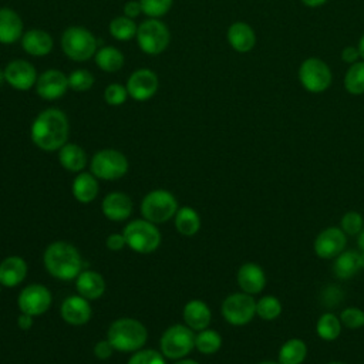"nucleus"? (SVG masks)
Returning a JSON list of instances; mask_svg holds the SVG:
<instances>
[{
    "instance_id": "49",
    "label": "nucleus",
    "mask_w": 364,
    "mask_h": 364,
    "mask_svg": "<svg viewBox=\"0 0 364 364\" xmlns=\"http://www.w3.org/2000/svg\"><path fill=\"white\" fill-rule=\"evenodd\" d=\"M327 0H301V3L307 7H320L326 3Z\"/></svg>"
},
{
    "instance_id": "51",
    "label": "nucleus",
    "mask_w": 364,
    "mask_h": 364,
    "mask_svg": "<svg viewBox=\"0 0 364 364\" xmlns=\"http://www.w3.org/2000/svg\"><path fill=\"white\" fill-rule=\"evenodd\" d=\"M357 47H358V51H360V55H361V58L364 60V34L360 37Z\"/></svg>"
},
{
    "instance_id": "40",
    "label": "nucleus",
    "mask_w": 364,
    "mask_h": 364,
    "mask_svg": "<svg viewBox=\"0 0 364 364\" xmlns=\"http://www.w3.org/2000/svg\"><path fill=\"white\" fill-rule=\"evenodd\" d=\"M128 91L125 85H121L118 82H112L105 87L104 90V101L111 107H119L122 105L128 98Z\"/></svg>"
},
{
    "instance_id": "50",
    "label": "nucleus",
    "mask_w": 364,
    "mask_h": 364,
    "mask_svg": "<svg viewBox=\"0 0 364 364\" xmlns=\"http://www.w3.org/2000/svg\"><path fill=\"white\" fill-rule=\"evenodd\" d=\"M357 245H358V249L364 252V229L357 235Z\"/></svg>"
},
{
    "instance_id": "11",
    "label": "nucleus",
    "mask_w": 364,
    "mask_h": 364,
    "mask_svg": "<svg viewBox=\"0 0 364 364\" xmlns=\"http://www.w3.org/2000/svg\"><path fill=\"white\" fill-rule=\"evenodd\" d=\"M223 318L232 326H246L256 316V300L245 291L229 294L220 307Z\"/></svg>"
},
{
    "instance_id": "39",
    "label": "nucleus",
    "mask_w": 364,
    "mask_h": 364,
    "mask_svg": "<svg viewBox=\"0 0 364 364\" xmlns=\"http://www.w3.org/2000/svg\"><path fill=\"white\" fill-rule=\"evenodd\" d=\"M139 3L145 16L149 18H159L171 10L173 0H139Z\"/></svg>"
},
{
    "instance_id": "55",
    "label": "nucleus",
    "mask_w": 364,
    "mask_h": 364,
    "mask_svg": "<svg viewBox=\"0 0 364 364\" xmlns=\"http://www.w3.org/2000/svg\"><path fill=\"white\" fill-rule=\"evenodd\" d=\"M257 364H279V363H274V361H269V360H266V361H260V363H257Z\"/></svg>"
},
{
    "instance_id": "17",
    "label": "nucleus",
    "mask_w": 364,
    "mask_h": 364,
    "mask_svg": "<svg viewBox=\"0 0 364 364\" xmlns=\"http://www.w3.org/2000/svg\"><path fill=\"white\" fill-rule=\"evenodd\" d=\"M60 313L65 323L71 326H82L90 321L92 310L88 300L78 294L67 297L61 304Z\"/></svg>"
},
{
    "instance_id": "15",
    "label": "nucleus",
    "mask_w": 364,
    "mask_h": 364,
    "mask_svg": "<svg viewBox=\"0 0 364 364\" xmlns=\"http://www.w3.org/2000/svg\"><path fill=\"white\" fill-rule=\"evenodd\" d=\"M34 88H36V94L43 100H47V101L58 100L70 88L68 75H65L61 70L48 68L38 75Z\"/></svg>"
},
{
    "instance_id": "20",
    "label": "nucleus",
    "mask_w": 364,
    "mask_h": 364,
    "mask_svg": "<svg viewBox=\"0 0 364 364\" xmlns=\"http://www.w3.org/2000/svg\"><path fill=\"white\" fill-rule=\"evenodd\" d=\"M20 14L10 7H0V44H14L24 34Z\"/></svg>"
},
{
    "instance_id": "3",
    "label": "nucleus",
    "mask_w": 364,
    "mask_h": 364,
    "mask_svg": "<svg viewBox=\"0 0 364 364\" xmlns=\"http://www.w3.org/2000/svg\"><path fill=\"white\" fill-rule=\"evenodd\" d=\"M108 341L112 344L114 350L131 353L138 351L144 347L148 338V331L145 326L135 318H118L115 320L107 333Z\"/></svg>"
},
{
    "instance_id": "36",
    "label": "nucleus",
    "mask_w": 364,
    "mask_h": 364,
    "mask_svg": "<svg viewBox=\"0 0 364 364\" xmlns=\"http://www.w3.org/2000/svg\"><path fill=\"white\" fill-rule=\"evenodd\" d=\"M282 310H283V306L276 296L267 294L260 297L256 301V316L260 317L262 320H266V321L276 320L282 314Z\"/></svg>"
},
{
    "instance_id": "31",
    "label": "nucleus",
    "mask_w": 364,
    "mask_h": 364,
    "mask_svg": "<svg viewBox=\"0 0 364 364\" xmlns=\"http://www.w3.org/2000/svg\"><path fill=\"white\" fill-rule=\"evenodd\" d=\"M175 228L183 236H193L200 229V216L199 213L191 208L183 206L175 213Z\"/></svg>"
},
{
    "instance_id": "1",
    "label": "nucleus",
    "mask_w": 364,
    "mask_h": 364,
    "mask_svg": "<svg viewBox=\"0 0 364 364\" xmlns=\"http://www.w3.org/2000/svg\"><path fill=\"white\" fill-rule=\"evenodd\" d=\"M70 122L64 111L58 108H46L37 114L30 127L33 144L47 152L58 151L67 144Z\"/></svg>"
},
{
    "instance_id": "10",
    "label": "nucleus",
    "mask_w": 364,
    "mask_h": 364,
    "mask_svg": "<svg viewBox=\"0 0 364 364\" xmlns=\"http://www.w3.org/2000/svg\"><path fill=\"white\" fill-rule=\"evenodd\" d=\"M161 353L171 360L186 357L195 347L193 330L186 324H173L166 328L159 341Z\"/></svg>"
},
{
    "instance_id": "18",
    "label": "nucleus",
    "mask_w": 364,
    "mask_h": 364,
    "mask_svg": "<svg viewBox=\"0 0 364 364\" xmlns=\"http://www.w3.org/2000/svg\"><path fill=\"white\" fill-rule=\"evenodd\" d=\"M236 280L242 291L252 296L260 293L266 286L264 270L257 263L252 262H247L239 267Z\"/></svg>"
},
{
    "instance_id": "57",
    "label": "nucleus",
    "mask_w": 364,
    "mask_h": 364,
    "mask_svg": "<svg viewBox=\"0 0 364 364\" xmlns=\"http://www.w3.org/2000/svg\"><path fill=\"white\" fill-rule=\"evenodd\" d=\"M0 289H1V284H0Z\"/></svg>"
},
{
    "instance_id": "29",
    "label": "nucleus",
    "mask_w": 364,
    "mask_h": 364,
    "mask_svg": "<svg viewBox=\"0 0 364 364\" xmlns=\"http://www.w3.org/2000/svg\"><path fill=\"white\" fill-rule=\"evenodd\" d=\"M307 357V344L301 338H289L277 353L279 364H303Z\"/></svg>"
},
{
    "instance_id": "23",
    "label": "nucleus",
    "mask_w": 364,
    "mask_h": 364,
    "mask_svg": "<svg viewBox=\"0 0 364 364\" xmlns=\"http://www.w3.org/2000/svg\"><path fill=\"white\" fill-rule=\"evenodd\" d=\"M27 276V263L20 256H9L0 263V284L14 287Z\"/></svg>"
},
{
    "instance_id": "32",
    "label": "nucleus",
    "mask_w": 364,
    "mask_h": 364,
    "mask_svg": "<svg viewBox=\"0 0 364 364\" xmlns=\"http://www.w3.org/2000/svg\"><path fill=\"white\" fill-rule=\"evenodd\" d=\"M341 320L334 313H323L316 323V333L324 341H334L341 334Z\"/></svg>"
},
{
    "instance_id": "25",
    "label": "nucleus",
    "mask_w": 364,
    "mask_h": 364,
    "mask_svg": "<svg viewBox=\"0 0 364 364\" xmlns=\"http://www.w3.org/2000/svg\"><path fill=\"white\" fill-rule=\"evenodd\" d=\"M212 313L208 304L202 300H191L183 307V321L192 330H205L210 324Z\"/></svg>"
},
{
    "instance_id": "26",
    "label": "nucleus",
    "mask_w": 364,
    "mask_h": 364,
    "mask_svg": "<svg viewBox=\"0 0 364 364\" xmlns=\"http://www.w3.org/2000/svg\"><path fill=\"white\" fill-rule=\"evenodd\" d=\"M58 161L64 169L81 172L87 165V154L80 145L67 142L58 149Z\"/></svg>"
},
{
    "instance_id": "22",
    "label": "nucleus",
    "mask_w": 364,
    "mask_h": 364,
    "mask_svg": "<svg viewBox=\"0 0 364 364\" xmlns=\"http://www.w3.org/2000/svg\"><path fill=\"white\" fill-rule=\"evenodd\" d=\"M229 46L237 53H249L256 44L255 30L245 21H235L226 31Z\"/></svg>"
},
{
    "instance_id": "42",
    "label": "nucleus",
    "mask_w": 364,
    "mask_h": 364,
    "mask_svg": "<svg viewBox=\"0 0 364 364\" xmlns=\"http://www.w3.org/2000/svg\"><path fill=\"white\" fill-rule=\"evenodd\" d=\"M165 355L155 350H138L127 364H166Z\"/></svg>"
},
{
    "instance_id": "7",
    "label": "nucleus",
    "mask_w": 364,
    "mask_h": 364,
    "mask_svg": "<svg viewBox=\"0 0 364 364\" xmlns=\"http://www.w3.org/2000/svg\"><path fill=\"white\" fill-rule=\"evenodd\" d=\"M297 74L301 87L311 94L324 92L333 82V73L328 64L318 57L303 60Z\"/></svg>"
},
{
    "instance_id": "48",
    "label": "nucleus",
    "mask_w": 364,
    "mask_h": 364,
    "mask_svg": "<svg viewBox=\"0 0 364 364\" xmlns=\"http://www.w3.org/2000/svg\"><path fill=\"white\" fill-rule=\"evenodd\" d=\"M33 316H30V314H26V313H21L18 317H17V324H18V327L21 328V330H28V328H31V326H33Z\"/></svg>"
},
{
    "instance_id": "53",
    "label": "nucleus",
    "mask_w": 364,
    "mask_h": 364,
    "mask_svg": "<svg viewBox=\"0 0 364 364\" xmlns=\"http://www.w3.org/2000/svg\"><path fill=\"white\" fill-rule=\"evenodd\" d=\"M358 264H360V269H364V252L363 250L358 252Z\"/></svg>"
},
{
    "instance_id": "2",
    "label": "nucleus",
    "mask_w": 364,
    "mask_h": 364,
    "mask_svg": "<svg viewBox=\"0 0 364 364\" xmlns=\"http://www.w3.org/2000/svg\"><path fill=\"white\" fill-rule=\"evenodd\" d=\"M44 266L47 272L60 280L77 279L81 273L82 259L75 246L68 242H53L47 246L44 256Z\"/></svg>"
},
{
    "instance_id": "21",
    "label": "nucleus",
    "mask_w": 364,
    "mask_h": 364,
    "mask_svg": "<svg viewBox=\"0 0 364 364\" xmlns=\"http://www.w3.org/2000/svg\"><path fill=\"white\" fill-rule=\"evenodd\" d=\"M101 209L107 219L121 222L128 219L132 213V202L127 193L111 192L104 198Z\"/></svg>"
},
{
    "instance_id": "16",
    "label": "nucleus",
    "mask_w": 364,
    "mask_h": 364,
    "mask_svg": "<svg viewBox=\"0 0 364 364\" xmlns=\"http://www.w3.org/2000/svg\"><path fill=\"white\" fill-rule=\"evenodd\" d=\"M4 77L6 82L11 88L17 91H28L36 85L38 74L36 67L30 61L17 58L10 61L4 67Z\"/></svg>"
},
{
    "instance_id": "46",
    "label": "nucleus",
    "mask_w": 364,
    "mask_h": 364,
    "mask_svg": "<svg viewBox=\"0 0 364 364\" xmlns=\"http://www.w3.org/2000/svg\"><path fill=\"white\" fill-rule=\"evenodd\" d=\"M105 243H107V247L109 250H114V252L121 250L124 246H127V240H125L124 233H112V235H109L107 237Z\"/></svg>"
},
{
    "instance_id": "34",
    "label": "nucleus",
    "mask_w": 364,
    "mask_h": 364,
    "mask_svg": "<svg viewBox=\"0 0 364 364\" xmlns=\"http://www.w3.org/2000/svg\"><path fill=\"white\" fill-rule=\"evenodd\" d=\"M344 88L351 95L364 94V60L350 64L344 75Z\"/></svg>"
},
{
    "instance_id": "9",
    "label": "nucleus",
    "mask_w": 364,
    "mask_h": 364,
    "mask_svg": "<svg viewBox=\"0 0 364 364\" xmlns=\"http://www.w3.org/2000/svg\"><path fill=\"white\" fill-rule=\"evenodd\" d=\"M178 202L175 196L165 189L149 192L141 202V213L144 219L152 223H164L175 216Z\"/></svg>"
},
{
    "instance_id": "38",
    "label": "nucleus",
    "mask_w": 364,
    "mask_h": 364,
    "mask_svg": "<svg viewBox=\"0 0 364 364\" xmlns=\"http://www.w3.org/2000/svg\"><path fill=\"white\" fill-rule=\"evenodd\" d=\"M341 230L348 236H357L364 229V218L357 210H348L341 216Z\"/></svg>"
},
{
    "instance_id": "35",
    "label": "nucleus",
    "mask_w": 364,
    "mask_h": 364,
    "mask_svg": "<svg viewBox=\"0 0 364 364\" xmlns=\"http://www.w3.org/2000/svg\"><path fill=\"white\" fill-rule=\"evenodd\" d=\"M195 347L202 354H213L222 347V337L216 330L205 328L195 336Z\"/></svg>"
},
{
    "instance_id": "43",
    "label": "nucleus",
    "mask_w": 364,
    "mask_h": 364,
    "mask_svg": "<svg viewBox=\"0 0 364 364\" xmlns=\"http://www.w3.org/2000/svg\"><path fill=\"white\" fill-rule=\"evenodd\" d=\"M112 353H114V347H112V344L108 341V338H107V340H101V341H98V343L94 346V355H95L97 358H100V360H107V358H109V357L112 355Z\"/></svg>"
},
{
    "instance_id": "14",
    "label": "nucleus",
    "mask_w": 364,
    "mask_h": 364,
    "mask_svg": "<svg viewBox=\"0 0 364 364\" xmlns=\"http://www.w3.org/2000/svg\"><path fill=\"white\" fill-rule=\"evenodd\" d=\"M347 245V235L341 228L330 226L323 229L314 239L313 249L320 259H334L344 252Z\"/></svg>"
},
{
    "instance_id": "33",
    "label": "nucleus",
    "mask_w": 364,
    "mask_h": 364,
    "mask_svg": "<svg viewBox=\"0 0 364 364\" xmlns=\"http://www.w3.org/2000/svg\"><path fill=\"white\" fill-rule=\"evenodd\" d=\"M138 26L135 24L134 18H129L127 16H118L112 18L108 24L109 34L118 40V41H129L136 36Z\"/></svg>"
},
{
    "instance_id": "12",
    "label": "nucleus",
    "mask_w": 364,
    "mask_h": 364,
    "mask_svg": "<svg viewBox=\"0 0 364 364\" xmlns=\"http://www.w3.org/2000/svg\"><path fill=\"white\" fill-rule=\"evenodd\" d=\"M127 91L128 95L139 102L151 100L159 87V80L155 71L149 68H138L131 73L127 80Z\"/></svg>"
},
{
    "instance_id": "6",
    "label": "nucleus",
    "mask_w": 364,
    "mask_h": 364,
    "mask_svg": "<svg viewBox=\"0 0 364 364\" xmlns=\"http://www.w3.org/2000/svg\"><path fill=\"white\" fill-rule=\"evenodd\" d=\"M127 246L136 253H151L158 249L161 243V233L155 223L146 219L132 220L122 230Z\"/></svg>"
},
{
    "instance_id": "19",
    "label": "nucleus",
    "mask_w": 364,
    "mask_h": 364,
    "mask_svg": "<svg viewBox=\"0 0 364 364\" xmlns=\"http://www.w3.org/2000/svg\"><path fill=\"white\" fill-rule=\"evenodd\" d=\"M20 41L24 53L33 57H46L54 47V41L50 33L41 28H31L24 31Z\"/></svg>"
},
{
    "instance_id": "28",
    "label": "nucleus",
    "mask_w": 364,
    "mask_h": 364,
    "mask_svg": "<svg viewBox=\"0 0 364 364\" xmlns=\"http://www.w3.org/2000/svg\"><path fill=\"white\" fill-rule=\"evenodd\" d=\"M97 67L104 73H117L124 67L125 58L121 50L114 46H104L94 55Z\"/></svg>"
},
{
    "instance_id": "45",
    "label": "nucleus",
    "mask_w": 364,
    "mask_h": 364,
    "mask_svg": "<svg viewBox=\"0 0 364 364\" xmlns=\"http://www.w3.org/2000/svg\"><path fill=\"white\" fill-rule=\"evenodd\" d=\"M361 58L357 46H346L341 50V60L347 64H354Z\"/></svg>"
},
{
    "instance_id": "13",
    "label": "nucleus",
    "mask_w": 364,
    "mask_h": 364,
    "mask_svg": "<svg viewBox=\"0 0 364 364\" xmlns=\"http://www.w3.org/2000/svg\"><path fill=\"white\" fill-rule=\"evenodd\" d=\"M51 293L43 284H30L24 287L18 294V309L21 313L33 317L44 314L51 306Z\"/></svg>"
},
{
    "instance_id": "52",
    "label": "nucleus",
    "mask_w": 364,
    "mask_h": 364,
    "mask_svg": "<svg viewBox=\"0 0 364 364\" xmlns=\"http://www.w3.org/2000/svg\"><path fill=\"white\" fill-rule=\"evenodd\" d=\"M175 364H199V363L195 360H191V358H179Z\"/></svg>"
},
{
    "instance_id": "5",
    "label": "nucleus",
    "mask_w": 364,
    "mask_h": 364,
    "mask_svg": "<svg viewBox=\"0 0 364 364\" xmlns=\"http://www.w3.org/2000/svg\"><path fill=\"white\" fill-rule=\"evenodd\" d=\"M135 38L142 53L148 55H158L168 48L171 31L159 18H148L138 26Z\"/></svg>"
},
{
    "instance_id": "41",
    "label": "nucleus",
    "mask_w": 364,
    "mask_h": 364,
    "mask_svg": "<svg viewBox=\"0 0 364 364\" xmlns=\"http://www.w3.org/2000/svg\"><path fill=\"white\" fill-rule=\"evenodd\" d=\"M340 320L347 328H361L364 327V311L360 307H346L340 314Z\"/></svg>"
},
{
    "instance_id": "47",
    "label": "nucleus",
    "mask_w": 364,
    "mask_h": 364,
    "mask_svg": "<svg viewBox=\"0 0 364 364\" xmlns=\"http://www.w3.org/2000/svg\"><path fill=\"white\" fill-rule=\"evenodd\" d=\"M122 11H124V16H127V17H129V18L138 17V16L142 13L139 0H138V1H136V0H129V1H127V3L124 4Z\"/></svg>"
},
{
    "instance_id": "56",
    "label": "nucleus",
    "mask_w": 364,
    "mask_h": 364,
    "mask_svg": "<svg viewBox=\"0 0 364 364\" xmlns=\"http://www.w3.org/2000/svg\"><path fill=\"white\" fill-rule=\"evenodd\" d=\"M327 364H346V363H341V361H330Z\"/></svg>"
},
{
    "instance_id": "27",
    "label": "nucleus",
    "mask_w": 364,
    "mask_h": 364,
    "mask_svg": "<svg viewBox=\"0 0 364 364\" xmlns=\"http://www.w3.org/2000/svg\"><path fill=\"white\" fill-rule=\"evenodd\" d=\"M73 195L81 203L92 202L98 195V181L90 172H81L73 182Z\"/></svg>"
},
{
    "instance_id": "54",
    "label": "nucleus",
    "mask_w": 364,
    "mask_h": 364,
    "mask_svg": "<svg viewBox=\"0 0 364 364\" xmlns=\"http://www.w3.org/2000/svg\"><path fill=\"white\" fill-rule=\"evenodd\" d=\"M6 82V77H4V70L0 68V87Z\"/></svg>"
},
{
    "instance_id": "37",
    "label": "nucleus",
    "mask_w": 364,
    "mask_h": 364,
    "mask_svg": "<svg viewBox=\"0 0 364 364\" xmlns=\"http://www.w3.org/2000/svg\"><path fill=\"white\" fill-rule=\"evenodd\" d=\"M94 82H95V78L88 70L78 68L68 74V87L75 92L90 91Z\"/></svg>"
},
{
    "instance_id": "8",
    "label": "nucleus",
    "mask_w": 364,
    "mask_h": 364,
    "mask_svg": "<svg viewBox=\"0 0 364 364\" xmlns=\"http://www.w3.org/2000/svg\"><path fill=\"white\" fill-rule=\"evenodd\" d=\"M90 168L91 173L97 179L115 181L128 172V159L122 152L112 148H105L94 154Z\"/></svg>"
},
{
    "instance_id": "44",
    "label": "nucleus",
    "mask_w": 364,
    "mask_h": 364,
    "mask_svg": "<svg viewBox=\"0 0 364 364\" xmlns=\"http://www.w3.org/2000/svg\"><path fill=\"white\" fill-rule=\"evenodd\" d=\"M336 294H340V289L337 286L330 284L327 289H324V291H323V301H326L324 304H327V306H337V303L343 297H340V296L336 297Z\"/></svg>"
},
{
    "instance_id": "24",
    "label": "nucleus",
    "mask_w": 364,
    "mask_h": 364,
    "mask_svg": "<svg viewBox=\"0 0 364 364\" xmlns=\"http://www.w3.org/2000/svg\"><path fill=\"white\" fill-rule=\"evenodd\" d=\"M75 287L78 294L84 299L97 300L105 291V280L100 273L94 270H85L77 276Z\"/></svg>"
},
{
    "instance_id": "30",
    "label": "nucleus",
    "mask_w": 364,
    "mask_h": 364,
    "mask_svg": "<svg viewBox=\"0 0 364 364\" xmlns=\"http://www.w3.org/2000/svg\"><path fill=\"white\" fill-rule=\"evenodd\" d=\"M360 270L358 264V252L354 250H344L337 257H334L333 272L337 279L348 280L357 274Z\"/></svg>"
},
{
    "instance_id": "4",
    "label": "nucleus",
    "mask_w": 364,
    "mask_h": 364,
    "mask_svg": "<svg viewBox=\"0 0 364 364\" xmlns=\"http://www.w3.org/2000/svg\"><path fill=\"white\" fill-rule=\"evenodd\" d=\"M61 50L73 61L84 63L92 58L97 53V38L85 27L71 26L61 34Z\"/></svg>"
}]
</instances>
